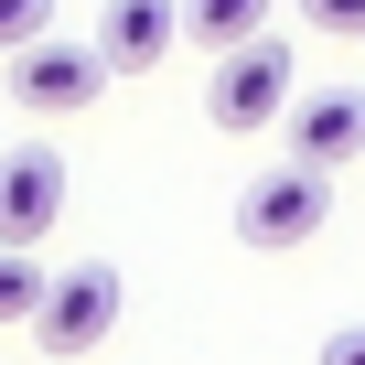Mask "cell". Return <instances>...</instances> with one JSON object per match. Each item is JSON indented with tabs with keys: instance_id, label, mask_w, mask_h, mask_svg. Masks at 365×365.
Listing matches in <instances>:
<instances>
[{
	"instance_id": "9c48e42d",
	"label": "cell",
	"mask_w": 365,
	"mask_h": 365,
	"mask_svg": "<svg viewBox=\"0 0 365 365\" xmlns=\"http://www.w3.org/2000/svg\"><path fill=\"white\" fill-rule=\"evenodd\" d=\"M43 279L54 269H33V247H0V322H33L43 312Z\"/></svg>"
},
{
	"instance_id": "8992f818",
	"label": "cell",
	"mask_w": 365,
	"mask_h": 365,
	"mask_svg": "<svg viewBox=\"0 0 365 365\" xmlns=\"http://www.w3.org/2000/svg\"><path fill=\"white\" fill-rule=\"evenodd\" d=\"M279 129H290V161H312V172H344V161L365 150V86L290 97V108H279Z\"/></svg>"
},
{
	"instance_id": "52a82bcc",
	"label": "cell",
	"mask_w": 365,
	"mask_h": 365,
	"mask_svg": "<svg viewBox=\"0 0 365 365\" xmlns=\"http://www.w3.org/2000/svg\"><path fill=\"white\" fill-rule=\"evenodd\" d=\"M172 43H182V0H108V11H97V54H108V76H150Z\"/></svg>"
},
{
	"instance_id": "8fae6325",
	"label": "cell",
	"mask_w": 365,
	"mask_h": 365,
	"mask_svg": "<svg viewBox=\"0 0 365 365\" xmlns=\"http://www.w3.org/2000/svg\"><path fill=\"white\" fill-rule=\"evenodd\" d=\"M301 22H312V33H344V43H365V0H301Z\"/></svg>"
},
{
	"instance_id": "7c38bea8",
	"label": "cell",
	"mask_w": 365,
	"mask_h": 365,
	"mask_svg": "<svg viewBox=\"0 0 365 365\" xmlns=\"http://www.w3.org/2000/svg\"><path fill=\"white\" fill-rule=\"evenodd\" d=\"M322 365H365V322H344V333H322Z\"/></svg>"
},
{
	"instance_id": "ba28073f",
	"label": "cell",
	"mask_w": 365,
	"mask_h": 365,
	"mask_svg": "<svg viewBox=\"0 0 365 365\" xmlns=\"http://www.w3.org/2000/svg\"><path fill=\"white\" fill-rule=\"evenodd\" d=\"M269 11H279V0H182V33H194V43H247V33H269Z\"/></svg>"
},
{
	"instance_id": "6da1fadb",
	"label": "cell",
	"mask_w": 365,
	"mask_h": 365,
	"mask_svg": "<svg viewBox=\"0 0 365 365\" xmlns=\"http://www.w3.org/2000/svg\"><path fill=\"white\" fill-rule=\"evenodd\" d=\"M322 215H333V172H312V161H279V172L237 182V237L269 247V258H279V247H312Z\"/></svg>"
},
{
	"instance_id": "7a4b0ae2",
	"label": "cell",
	"mask_w": 365,
	"mask_h": 365,
	"mask_svg": "<svg viewBox=\"0 0 365 365\" xmlns=\"http://www.w3.org/2000/svg\"><path fill=\"white\" fill-rule=\"evenodd\" d=\"M118 312H129V279H118L108 258L54 269V279H43V312H33V344H43V354H97V344L118 333Z\"/></svg>"
},
{
	"instance_id": "5b68a950",
	"label": "cell",
	"mask_w": 365,
	"mask_h": 365,
	"mask_svg": "<svg viewBox=\"0 0 365 365\" xmlns=\"http://www.w3.org/2000/svg\"><path fill=\"white\" fill-rule=\"evenodd\" d=\"M54 215H65V161H54L43 140L0 150V247H43Z\"/></svg>"
},
{
	"instance_id": "30bf717a",
	"label": "cell",
	"mask_w": 365,
	"mask_h": 365,
	"mask_svg": "<svg viewBox=\"0 0 365 365\" xmlns=\"http://www.w3.org/2000/svg\"><path fill=\"white\" fill-rule=\"evenodd\" d=\"M43 33H54V0H0V65L22 43H43Z\"/></svg>"
},
{
	"instance_id": "3957f363",
	"label": "cell",
	"mask_w": 365,
	"mask_h": 365,
	"mask_svg": "<svg viewBox=\"0 0 365 365\" xmlns=\"http://www.w3.org/2000/svg\"><path fill=\"white\" fill-rule=\"evenodd\" d=\"M290 43L279 33H247V43H226L215 54V86H205V118L215 129H269L279 108H290Z\"/></svg>"
},
{
	"instance_id": "277c9868",
	"label": "cell",
	"mask_w": 365,
	"mask_h": 365,
	"mask_svg": "<svg viewBox=\"0 0 365 365\" xmlns=\"http://www.w3.org/2000/svg\"><path fill=\"white\" fill-rule=\"evenodd\" d=\"M97 86H108V54H97V43H65V33H43V43H22V54H11V97H22L33 118L97 108Z\"/></svg>"
}]
</instances>
